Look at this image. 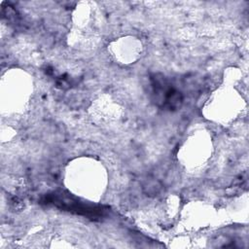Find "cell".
I'll return each mask as SVG.
<instances>
[{"instance_id": "obj_2", "label": "cell", "mask_w": 249, "mask_h": 249, "mask_svg": "<svg viewBox=\"0 0 249 249\" xmlns=\"http://www.w3.org/2000/svg\"><path fill=\"white\" fill-rule=\"evenodd\" d=\"M151 95L155 104L162 109L173 111L181 107L182 93L161 74L150 77Z\"/></svg>"}, {"instance_id": "obj_1", "label": "cell", "mask_w": 249, "mask_h": 249, "mask_svg": "<svg viewBox=\"0 0 249 249\" xmlns=\"http://www.w3.org/2000/svg\"><path fill=\"white\" fill-rule=\"evenodd\" d=\"M42 203L53 205L62 211L70 212L93 220L100 219L101 217L105 216L108 210L104 206L89 204L88 202L82 201L81 199L64 192H53L48 194L42 199Z\"/></svg>"}]
</instances>
